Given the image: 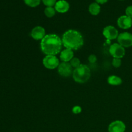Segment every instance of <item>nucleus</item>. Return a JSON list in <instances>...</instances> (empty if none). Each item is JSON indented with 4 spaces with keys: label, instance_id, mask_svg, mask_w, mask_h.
<instances>
[{
    "label": "nucleus",
    "instance_id": "obj_1",
    "mask_svg": "<svg viewBox=\"0 0 132 132\" xmlns=\"http://www.w3.org/2000/svg\"><path fill=\"white\" fill-rule=\"evenodd\" d=\"M62 39L56 34H46L41 41V51L46 55H55L62 48Z\"/></svg>",
    "mask_w": 132,
    "mask_h": 132
},
{
    "label": "nucleus",
    "instance_id": "obj_2",
    "mask_svg": "<svg viewBox=\"0 0 132 132\" xmlns=\"http://www.w3.org/2000/svg\"><path fill=\"white\" fill-rule=\"evenodd\" d=\"M62 43L66 48L77 50L83 46L84 39L79 31L71 29L66 31L63 34Z\"/></svg>",
    "mask_w": 132,
    "mask_h": 132
},
{
    "label": "nucleus",
    "instance_id": "obj_3",
    "mask_svg": "<svg viewBox=\"0 0 132 132\" xmlns=\"http://www.w3.org/2000/svg\"><path fill=\"white\" fill-rule=\"evenodd\" d=\"M91 76L90 68L86 64H82L73 70L72 77L73 80L77 83H85L87 82Z\"/></svg>",
    "mask_w": 132,
    "mask_h": 132
},
{
    "label": "nucleus",
    "instance_id": "obj_4",
    "mask_svg": "<svg viewBox=\"0 0 132 132\" xmlns=\"http://www.w3.org/2000/svg\"><path fill=\"white\" fill-rule=\"evenodd\" d=\"M109 52L113 58L121 59L125 55V48L119 43H113L110 46Z\"/></svg>",
    "mask_w": 132,
    "mask_h": 132
},
{
    "label": "nucleus",
    "instance_id": "obj_5",
    "mask_svg": "<svg viewBox=\"0 0 132 132\" xmlns=\"http://www.w3.org/2000/svg\"><path fill=\"white\" fill-rule=\"evenodd\" d=\"M43 64L46 68L54 70L59 65V61L55 55H46L43 59Z\"/></svg>",
    "mask_w": 132,
    "mask_h": 132
},
{
    "label": "nucleus",
    "instance_id": "obj_6",
    "mask_svg": "<svg viewBox=\"0 0 132 132\" xmlns=\"http://www.w3.org/2000/svg\"><path fill=\"white\" fill-rule=\"evenodd\" d=\"M118 43L124 48L132 46V34L129 32H125L119 34L117 37Z\"/></svg>",
    "mask_w": 132,
    "mask_h": 132
},
{
    "label": "nucleus",
    "instance_id": "obj_7",
    "mask_svg": "<svg viewBox=\"0 0 132 132\" xmlns=\"http://www.w3.org/2000/svg\"><path fill=\"white\" fill-rule=\"evenodd\" d=\"M59 74L63 77H70L73 73V68L68 62H62L57 67Z\"/></svg>",
    "mask_w": 132,
    "mask_h": 132
},
{
    "label": "nucleus",
    "instance_id": "obj_8",
    "mask_svg": "<svg viewBox=\"0 0 132 132\" xmlns=\"http://www.w3.org/2000/svg\"><path fill=\"white\" fill-rule=\"evenodd\" d=\"M103 36L108 40H113L117 39L119 36V32L117 28L113 26H107L103 29Z\"/></svg>",
    "mask_w": 132,
    "mask_h": 132
},
{
    "label": "nucleus",
    "instance_id": "obj_9",
    "mask_svg": "<svg viewBox=\"0 0 132 132\" xmlns=\"http://www.w3.org/2000/svg\"><path fill=\"white\" fill-rule=\"evenodd\" d=\"M126 125L121 121H115L108 126V132H125Z\"/></svg>",
    "mask_w": 132,
    "mask_h": 132
},
{
    "label": "nucleus",
    "instance_id": "obj_10",
    "mask_svg": "<svg viewBox=\"0 0 132 132\" xmlns=\"http://www.w3.org/2000/svg\"><path fill=\"white\" fill-rule=\"evenodd\" d=\"M117 25L122 29H128L132 26V19L127 15H121L117 19Z\"/></svg>",
    "mask_w": 132,
    "mask_h": 132
},
{
    "label": "nucleus",
    "instance_id": "obj_11",
    "mask_svg": "<svg viewBox=\"0 0 132 132\" xmlns=\"http://www.w3.org/2000/svg\"><path fill=\"white\" fill-rule=\"evenodd\" d=\"M30 35L34 39L42 40L46 36L45 29L41 26H37L32 30Z\"/></svg>",
    "mask_w": 132,
    "mask_h": 132
},
{
    "label": "nucleus",
    "instance_id": "obj_12",
    "mask_svg": "<svg viewBox=\"0 0 132 132\" xmlns=\"http://www.w3.org/2000/svg\"><path fill=\"white\" fill-rule=\"evenodd\" d=\"M70 9V5L65 0H59L55 5V9L59 13H66Z\"/></svg>",
    "mask_w": 132,
    "mask_h": 132
},
{
    "label": "nucleus",
    "instance_id": "obj_13",
    "mask_svg": "<svg viewBox=\"0 0 132 132\" xmlns=\"http://www.w3.org/2000/svg\"><path fill=\"white\" fill-rule=\"evenodd\" d=\"M73 52L70 49L66 48L60 54V59L63 62H69L73 58Z\"/></svg>",
    "mask_w": 132,
    "mask_h": 132
},
{
    "label": "nucleus",
    "instance_id": "obj_14",
    "mask_svg": "<svg viewBox=\"0 0 132 132\" xmlns=\"http://www.w3.org/2000/svg\"><path fill=\"white\" fill-rule=\"evenodd\" d=\"M108 83L112 86H118L122 84V80L121 77L117 76H110L108 78Z\"/></svg>",
    "mask_w": 132,
    "mask_h": 132
},
{
    "label": "nucleus",
    "instance_id": "obj_15",
    "mask_svg": "<svg viewBox=\"0 0 132 132\" xmlns=\"http://www.w3.org/2000/svg\"><path fill=\"white\" fill-rule=\"evenodd\" d=\"M89 12L93 15H97L100 13L101 6L97 3H92L90 5L88 8Z\"/></svg>",
    "mask_w": 132,
    "mask_h": 132
},
{
    "label": "nucleus",
    "instance_id": "obj_16",
    "mask_svg": "<svg viewBox=\"0 0 132 132\" xmlns=\"http://www.w3.org/2000/svg\"><path fill=\"white\" fill-rule=\"evenodd\" d=\"M55 12H56V10H55V8H54L53 6H47L45 9L44 12H45V15L47 18H52V17H54L55 15Z\"/></svg>",
    "mask_w": 132,
    "mask_h": 132
},
{
    "label": "nucleus",
    "instance_id": "obj_17",
    "mask_svg": "<svg viewBox=\"0 0 132 132\" xmlns=\"http://www.w3.org/2000/svg\"><path fill=\"white\" fill-rule=\"evenodd\" d=\"M24 3L30 7H36L39 5L41 0H24Z\"/></svg>",
    "mask_w": 132,
    "mask_h": 132
},
{
    "label": "nucleus",
    "instance_id": "obj_18",
    "mask_svg": "<svg viewBox=\"0 0 132 132\" xmlns=\"http://www.w3.org/2000/svg\"><path fill=\"white\" fill-rule=\"evenodd\" d=\"M70 64L72 67L73 68H77V67H79L81 65V61H80L79 59L77 57H73L72 60L70 61Z\"/></svg>",
    "mask_w": 132,
    "mask_h": 132
},
{
    "label": "nucleus",
    "instance_id": "obj_19",
    "mask_svg": "<svg viewBox=\"0 0 132 132\" xmlns=\"http://www.w3.org/2000/svg\"><path fill=\"white\" fill-rule=\"evenodd\" d=\"M122 64V61H121V59H119V58H113V61H112V65L115 67V68H119Z\"/></svg>",
    "mask_w": 132,
    "mask_h": 132
},
{
    "label": "nucleus",
    "instance_id": "obj_20",
    "mask_svg": "<svg viewBox=\"0 0 132 132\" xmlns=\"http://www.w3.org/2000/svg\"><path fill=\"white\" fill-rule=\"evenodd\" d=\"M44 5L46 6H55L57 2V0H42Z\"/></svg>",
    "mask_w": 132,
    "mask_h": 132
},
{
    "label": "nucleus",
    "instance_id": "obj_21",
    "mask_svg": "<svg viewBox=\"0 0 132 132\" xmlns=\"http://www.w3.org/2000/svg\"><path fill=\"white\" fill-rule=\"evenodd\" d=\"M125 12H126V15H127L128 17L132 19V5L128 6L126 8Z\"/></svg>",
    "mask_w": 132,
    "mask_h": 132
},
{
    "label": "nucleus",
    "instance_id": "obj_22",
    "mask_svg": "<svg viewBox=\"0 0 132 132\" xmlns=\"http://www.w3.org/2000/svg\"><path fill=\"white\" fill-rule=\"evenodd\" d=\"M97 60V58L96 55H94V54H91V55H89L88 57V61L90 63H95V62Z\"/></svg>",
    "mask_w": 132,
    "mask_h": 132
},
{
    "label": "nucleus",
    "instance_id": "obj_23",
    "mask_svg": "<svg viewBox=\"0 0 132 132\" xmlns=\"http://www.w3.org/2000/svg\"><path fill=\"white\" fill-rule=\"evenodd\" d=\"M72 111L74 113H79L81 112V108L79 106H75L73 107Z\"/></svg>",
    "mask_w": 132,
    "mask_h": 132
},
{
    "label": "nucleus",
    "instance_id": "obj_24",
    "mask_svg": "<svg viewBox=\"0 0 132 132\" xmlns=\"http://www.w3.org/2000/svg\"><path fill=\"white\" fill-rule=\"evenodd\" d=\"M108 0H95L96 3L98 4H104L108 1Z\"/></svg>",
    "mask_w": 132,
    "mask_h": 132
},
{
    "label": "nucleus",
    "instance_id": "obj_25",
    "mask_svg": "<svg viewBox=\"0 0 132 132\" xmlns=\"http://www.w3.org/2000/svg\"><path fill=\"white\" fill-rule=\"evenodd\" d=\"M121 1H122V0H121Z\"/></svg>",
    "mask_w": 132,
    "mask_h": 132
}]
</instances>
